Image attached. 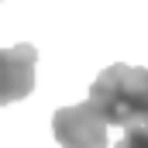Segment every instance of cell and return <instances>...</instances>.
<instances>
[{
	"mask_svg": "<svg viewBox=\"0 0 148 148\" xmlns=\"http://www.w3.org/2000/svg\"><path fill=\"white\" fill-rule=\"evenodd\" d=\"M90 103L97 114L124 131H148V69L114 62L93 79Z\"/></svg>",
	"mask_w": 148,
	"mask_h": 148,
	"instance_id": "1",
	"label": "cell"
},
{
	"mask_svg": "<svg viewBox=\"0 0 148 148\" xmlns=\"http://www.w3.org/2000/svg\"><path fill=\"white\" fill-rule=\"evenodd\" d=\"M52 134L62 148H107V121L86 100L52 114Z\"/></svg>",
	"mask_w": 148,
	"mask_h": 148,
	"instance_id": "2",
	"label": "cell"
},
{
	"mask_svg": "<svg viewBox=\"0 0 148 148\" xmlns=\"http://www.w3.org/2000/svg\"><path fill=\"white\" fill-rule=\"evenodd\" d=\"M35 62L38 48L28 41L14 48H0V103L24 100L35 90Z\"/></svg>",
	"mask_w": 148,
	"mask_h": 148,
	"instance_id": "3",
	"label": "cell"
},
{
	"mask_svg": "<svg viewBox=\"0 0 148 148\" xmlns=\"http://www.w3.org/2000/svg\"><path fill=\"white\" fill-rule=\"evenodd\" d=\"M114 148H148V131H124V138Z\"/></svg>",
	"mask_w": 148,
	"mask_h": 148,
	"instance_id": "4",
	"label": "cell"
}]
</instances>
